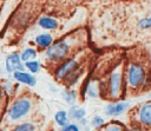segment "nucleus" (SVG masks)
<instances>
[{"mask_svg": "<svg viewBox=\"0 0 151 131\" xmlns=\"http://www.w3.org/2000/svg\"><path fill=\"white\" fill-rule=\"evenodd\" d=\"M5 67H6L7 72L13 73L15 71H22L25 68V65H24V61L20 58V54L14 52V53H11L6 57Z\"/></svg>", "mask_w": 151, "mask_h": 131, "instance_id": "6", "label": "nucleus"}, {"mask_svg": "<svg viewBox=\"0 0 151 131\" xmlns=\"http://www.w3.org/2000/svg\"><path fill=\"white\" fill-rule=\"evenodd\" d=\"M38 25H39L41 28L46 30V31H52V30H57V28H58L59 22H58L57 19H54V18H52V17L42 15V17L39 18Z\"/></svg>", "mask_w": 151, "mask_h": 131, "instance_id": "10", "label": "nucleus"}, {"mask_svg": "<svg viewBox=\"0 0 151 131\" xmlns=\"http://www.w3.org/2000/svg\"><path fill=\"white\" fill-rule=\"evenodd\" d=\"M13 131H35V125L33 123L26 122V123H21L19 125H17Z\"/></svg>", "mask_w": 151, "mask_h": 131, "instance_id": "17", "label": "nucleus"}, {"mask_svg": "<svg viewBox=\"0 0 151 131\" xmlns=\"http://www.w3.org/2000/svg\"><path fill=\"white\" fill-rule=\"evenodd\" d=\"M149 97H150V98H151V92H150V94H149Z\"/></svg>", "mask_w": 151, "mask_h": 131, "instance_id": "25", "label": "nucleus"}, {"mask_svg": "<svg viewBox=\"0 0 151 131\" xmlns=\"http://www.w3.org/2000/svg\"><path fill=\"white\" fill-rule=\"evenodd\" d=\"M54 120L58 125L60 126H65L66 124H68V113L65 110H60L58 112H55L54 114Z\"/></svg>", "mask_w": 151, "mask_h": 131, "instance_id": "15", "label": "nucleus"}, {"mask_svg": "<svg viewBox=\"0 0 151 131\" xmlns=\"http://www.w3.org/2000/svg\"><path fill=\"white\" fill-rule=\"evenodd\" d=\"M31 107H32L31 100L28 98L20 97V98L15 99L11 104V106H9V109L7 111V117L12 122L19 120V119H21L22 117H25L29 112Z\"/></svg>", "mask_w": 151, "mask_h": 131, "instance_id": "3", "label": "nucleus"}, {"mask_svg": "<svg viewBox=\"0 0 151 131\" xmlns=\"http://www.w3.org/2000/svg\"><path fill=\"white\" fill-rule=\"evenodd\" d=\"M130 106L129 101H117V103H110L105 107V113L107 116H119L125 110H127Z\"/></svg>", "mask_w": 151, "mask_h": 131, "instance_id": "8", "label": "nucleus"}, {"mask_svg": "<svg viewBox=\"0 0 151 131\" xmlns=\"http://www.w3.org/2000/svg\"><path fill=\"white\" fill-rule=\"evenodd\" d=\"M85 116H86L85 109H83L81 106H79V105H77V104L71 105L70 111H68V117H70L71 119L81 120L83 118H85Z\"/></svg>", "mask_w": 151, "mask_h": 131, "instance_id": "12", "label": "nucleus"}, {"mask_svg": "<svg viewBox=\"0 0 151 131\" xmlns=\"http://www.w3.org/2000/svg\"><path fill=\"white\" fill-rule=\"evenodd\" d=\"M130 131H142L140 129H132V130H130Z\"/></svg>", "mask_w": 151, "mask_h": 131, "instance_id": "24", "label": "nucleus"}, {"mask_svg": "<svg viewBox=\"0 0 151 131\" xmlns=\"http://www.w3.org/2000/svg\"><path fill=\"white\" fill-rule=\"evenodd\" d=\"M70 50H71L70 44L66 40L60 39L46 48L45 57L47 60L52 63H60L61 60H65V58L70 53Z\"/></svg>", "mask_w": 151, "mask_h": 131, "instance_id": "2", "label": "nucleus"}, {"mask_svg": "<svg viewBox=\"0 0 151 131\" xmlns=\"http://www.w3.org/2000/svg\"><path fill=\"white\" fill-rule=\"evenodd\" d=\"M25 67L29 71V73L34 74V73H37V72L40 71V63L37 61L35 59L34 60H29V61H26L25 63Z\"/></svg>", "mask_w": 151, "mask_h": 131, "instance_id": "16", "label": "nucleus"}, {"mask_svg": "<svg viewBox=\"0 0 151 131\" xmlns=\"http://www.w3.org/2000/svg\"><path fill=\"white\" fill-rule=\"evenodd\" d=\"M61 96H63V99H64L67 104H70V105H73L74 101H76L77 98H78L77 92H76L74 90H71V89H66V90H64L63 93H61Z\"/></svg>", "mask_w": 151, "mask_h": 131, "instance_id": "14", "label": "nucleus"}, {"mask_svg": "<svg viewBox=\"0 0 151 131\" xmlns=\"http://www.w3.org/2000/svg\"><path fill=\"white\" fill-rule=\"evenodd\" d=\"M86 94L91 98H97L99 94H98V91L96 89V86L93 84H88L87 85V89H86Z\"/></svg>", "mask_w": 151, "mask_h": 131, "instance_id": "20", "label": "nucleus"}, {"mask_svg": "<svg viewBox=\"0 0 151 131\" xmlns=\"http://www.w3.org/2000/svg\"><path fill=\"white\" fill-rule=\"evenodd\" d=\"M1 98H2V90H1V87H0V100H1Z\"/></svg>", "mask_w": 151, "mask_h": 131, "instance_id": "23", "label": "nucleus"}, {"mask_svg": "<svg viewBox=\"0 0 151 131\" xmlns=\"http://www.w3.org/2000/svg\"><path fill=\"white\" fill-rule=\"evenodd\" d=\"M150 83H151V76H150Z\"/></svg>", "mask_w": 151, "mask_h": 131, "instance_id": "26", "label": "nucleus"}, {"mask_svg": "<svg viewBox=\"0 0 151 131\" xmlns=\"http://www.w3.org/2000/svg\"><path fill=\"white\" fill-rule=\"evenodd\" d=\"M138 26H139V28H142V30L150 28V27H151V17L140 19L139 22H138Z\"/></svg>", "mask_w": 151, "mask_h": 131, "instance_id": "21", "label": "nucleus"}, {"mask_svg": "<svg viewBox=\"0 0 151 131\" xmlns=\"http://www.w3.org/2000/svg\"><path fill=\"white\" fill-rule=\"evenodd\" d=\"M123 89V72L120 70H116L111 73L107 79V94L111 98L117 99L122 94Z\"/></svg>", "mask_w": 151, "mask_h": 131, "instance_id": "4", "label": "nucleus"}, {"mask_svg": "<svg viewBox=\"0 0 151 131\" xmlns=\"http://www.w3.org/2000/svg\"><path fill=\"white\" fill-rule=\"evenodd\" d=\"M61 131H79V127L77 124L70 123V124H66L65 126H63Z\"/></svg>", "mask_w": 151, "mask_h": 131, "instance_id": "22", "label": "nucleus"}, {"mask_svg": "<svg viewBox=\"0 0 151 131\" xmlns=\"http://www.w3.org/2000/svg\"><path fill=\"white\" fill-rule=\"evenodd\" d=\"M13 78L20 83V84H25L27 86H34L37 84V78L35 76H33L32 73L29 72H26V71H15L13 72Z\"/></svg>", "mask_w": 151, "mask_h": 131, "instance_id": "7", "label": "nucleus"}, {"mask_svg": "<svg viewBox=\"0 0 151 131\" xmlns=\"http://www.w3.org/2000/svg\"><path fill=\"white\" fill-rule=\"evenodd\" d=\"M38 55V52L35 48L33 47H26L22 50V52L20 53V58L22 61H29V60H34Z\"/></svg>", "mask_w": 151, "mask_h": 131, "instance_id": "13", "label": "nucleus"}, {"mask_svg": "<svg viewBox=\"0 0 151 131\" xmlns=\"http://www.w3.org/2000/svg\"><path fill=\"white\" fill-rule=\"evenodd\" d=\"M104 119H103V117H100V116H94L93 118H92V120H91V125L94 127V129H99V127H101L103 125H104Z\"/></svg>", "mask_w": 151, "mask_h": 131, "instance_id": "19", "label": "nucleus"}, {"mask_svg": "<svg viewBox=\"0 0 151 131\" xmlns=\"http://www.w3.org/2000/svg\"><path fill=\"white\" fill-rule=\"evenodd\" d=\"M103 131H125V127H124V125L117 124L116 122H113V123L106 125Z\"/></svg>", "mask_w": 151, "mask_h": 131, "instance_id": "18", "label": "nucleus"}, {"mask_svg": "<svg viewBox=\"0 0 151 131\" xmlns=\"http://www.w3.org/2000/svg\"><path fill=\"white\" fill-rule=\"evenodd\" d=\"M53 35L50 33H40L34 38V42L40 48H47L53 44Z\"/></svg>", "mask_w": 151, "mask_h": 131, "instance_id": "11", "label": "nucleus"}, {"mask_svg": "<svg viewBox=\"0 0 151 131\" xmlns=\"http://www.w3.org/2000/svg\"><path fill=\"white\" fill-rule=\"evenodd\" d=\"M138 120L144 126H151V103H145L139 107Z\"/></svg>", "mask_w": 151, "mask_h": 131, "instance_id": "9", "label": "nucleus"}, {"mask_svg": "<svg viewBox=\"0 0 151 131\" xmlns=\"http://www.w3.org/2000/svg\"><path fill=\"white\" fill-rule=\"evenodd\" d=\"M78 68H79V65H78L76 58H68V59H65L55 68L54 76H55V78L58 80H64L68 74H71L72 72H74Z\"/></svg>", "mask_w": 151, "mask_h": 131, "instance_id": "5", "label": "nucleus"}, {"mask_svg": "<svg viewBox=\"0 0 151 131\" xmlns=\"http://www.w3.org/2000/svg\"><path fill=\"white\" fill-rule=\"evenodd\" d=\"M146 71L139 63H131L126 70V84L129 87L137 90L146 83Z\"/></svg>", "mask_w": 151, "mask_h": 131, "instance_id": "1", "label": "nucleus"}]
</instances>
